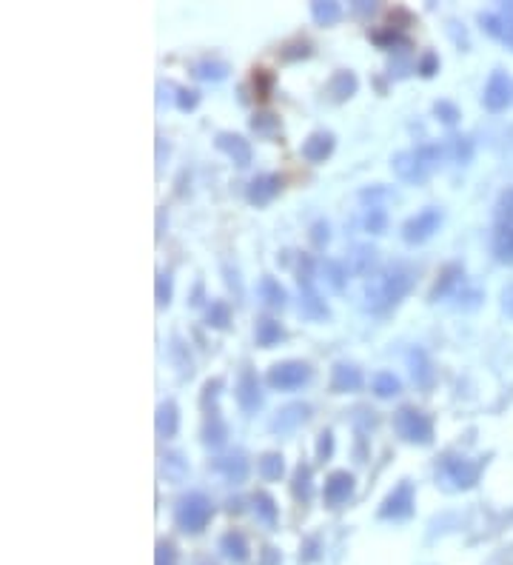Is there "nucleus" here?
<instances>
[{
  "label": "nucleus",
  "mask_w": 513,
  "mask_h": 565,
  "mask_svg": "<svg viewBox=\"0 0 513 565\" xmlns=\"http://www.w3.org/2000/svg\"><path fill=\"white\" fill-rule=\"evenodd\" d=\"M353 494V474L348 472H331L328 480H325V489H323V497H325V505L331 509H340L343 502H348Z\"/></svg>",
  "instance_id": "9b49d317"
},
{
  "label": "nucleus",
  "mask_w": 513,
  "mask_h": 565,
  "mask_svg": "<svg viewBox=\"0 0 513 565\" xmlns=\"http://www.w3.org/2000/svg\"><path fill=\"white\" fill-rule=\"evenodd\" d=\"M363 223H365V231H371V235H382L385 226H388V218H385V211L380 206H371L365 211V220Z\"/></svg>",
  "instance_id": "58836bf2"
},
{
  "label": "nucleus",
  "mask_w": 513,
  "mask_h": 565,
  "mask_svg": "<svg viewBox=\"0 0 513 565\" xmlns=\"http://www.w3.org/2000/svg\"><path fill=\"white\" fill-rule=\"evenodd\" d=\"M311 380V365L303 360H286V363H274L268 368V385L280 388V392H294V388H303Z\"/></svg>",
  "instance_id": "423d86ee"
},
{
  "label": "nucleus",
  "mask_w": 513,
  "mask_h": 565,
  "mask_svg": "<svg viewBox=\"0 0 513 565\" xmlns=\"http://www.w3.org/2000/svg\"><path fill=\"white\" fill-rule=\"evenodd\" d=\"M311 54V44L305 41H294L283 49V61H297V57H308Z\"/></svg>",
  "instance_id": "37998d69"
},
{
  "label": "nucleus",
  "mask_w": 513,
  "mask_h": 565,
  "mask_svg": "<svg viewBox=\"0 0 513 565\" xmlns=\"http://www.w3.org/2000/svg\"><path fill=\"white\" fill-rule=\"evenodd\" d=\"M400 377L397 375H391V372H377L373 375V395L377 397H393V395H400Z\"/></svg>",
  "instance_id": "72a5a7b5"
},
{
  "label": "nucleus",
  "mask_w": 513,
  "mask_h": 565,
  "mask_svg": "<svg viewBox=\"0 0 513 565\" xmlns=\"http://www.w3.org/2000/svg\"><path fill=\"white\" fill-rule=\"evenodd\" d=\"M308 420V405H303V403H294V405H286L283 412L274 417V423H271V428L274 432H291L294 425H300V423H305Z\"/></svg>",
  "instance_id": "412c9836"
},
{
  "label": "nucleus",
  "mask_w": 513,
  "mask_h": 565,
  "mask_svg": "<svg viewBox=\"0 0 513 565\" xmlns=\"http://www.w3.org/2000/svg\"><path fill=\"white\" fill-rule=\"evenodd\" d=\"M371 41L377 44L380 49H388V52H405L411 49V41L400 32V29H393V26H385V29H373L371 32Z\"/></svg>",
  "instance_id": "aec40b11"
},
{
  "label": "nucleus",
  "mask_w": 513,
  "mask_h": 565,
  "mask_svg": "<svg viewBox=\"0 0 513 565\" xmlns=\"http://www.w3.org/2000/svg\"><path fill=\"white\" fill-rule=\"evenodd\" d=\"M479 472H482L479 463L465 460V457H453V454H445L437 463V480L450 485V489H470V485H477Z\"/></svg>",
  "instance_id": "39448f33"
},
{
  "label": "nucleus",
  "mask_w": 513,
  "mask_h": 565,
  "mask_svg": "<svg viewBox=\"0 0 513 565\" xmlns=\"http://www.w3.org/2000/svg\"><path fill=\"white\" fill-rule=\"evenodd\" d=\"M393 432H397L405 443L413 445H428L433 440V423L425 412L413 405H402L397 414H393Z\"/></svg>",
  "instance_id": "20e7f679"
},
{
  "label": "nucleus",
  "mask_w": 513,
  "mask_h": 565,
  "mask_svg": "<svg viewBox=\"0 0 513 565\" xmlns=\"http://www.w3.org/2000/svg\"><path fill=\"white\" fill-rule=\"evenodd\" d=\"M320 268H323V280H325V286H328L331 291H343L345 278H348V268H345L340 260H325Z\"/></svg>",
  "instance_id": "c756f323"
},
{
  "label": "nucleus",
  "mask_w": 513,
  "mask_h": 565,
  "mask_svg": "<svg viewBox=\"0 0 513 565\" xmlns=\"http://www.w3.org/2000/svg\"><path fill=\"white\" fill-rule=\"evenodd\" d=\"M214 143H217V149H220V151H226L237 166H248L251 158H254L248 141L240 138V134H234V132H220Z\"/></svg>",
  "instance_id": "ddd939ff"
},
{
  "label": "nucleus",
  "mask_w": 513,
  "mask_h": 565,
  "mask_svg": "<svg viewBox=\"0 0 513 565\" xmlns=\"http://www.w3.org/2000/svg\"><path fill=\"white\" fill-rule=\"evenodd\" d=\"M311 240L317 243V246L328 243V223H314V229H311Z\"/></svg>",
  "instance_id": "8fccbe9b"
},
{
  "label": "nucleus",
  "mask_w": 513,
  "mask_h": 565,
  "mask_svg": "<svg viewBox=\"0 0 513 565\" xmlns=\"http://www.w3.org/2000/svg\"><path fill=\"white\" fill-rule=\"evenodd\" d=\"M311 17L317 21L320 26H331V24H337L340 17H343V6L340 4H331V0H320V4H311Z\"/></svg>",
  "instance_id": "7c9ffc66"
},
{
  "label": "nucleus",
  "mask_w": 513,
  "mask_h": 565,
  "mask_svg": "<svg viewBox=\"0 0 513 565\" xmlns=\"http://www.w3.org/2000/svg\"><path fill=\"white\" fill-rule=\"evenodd\" d=\"M413 505H417V500H413V482L402 480L397 489L385 497L380 517L382 520H408L413 514Z\"/></svg>",
  "instance_id": "1a4fd4ad"
},
{
  "label": "nucleus",
  "mask_w": 513,
  "mask_h": 565,
  "mask_svg": "<svg viewBox=\"0 0 513 565\" xmlns=\"http://www.w3.org/2000/svg\"><path fill=\"white\" fill-rule=\"evenodd\" d=\"M177 425H180V414H177V405L171 400L160 403V408H157V434H160L163 440H169V437L177 434Z\"/></svg>",
  "instance_id": "393cba45"
},
{
  "label": "nucleus",
  "mask_w": 513,
  "mask_h": 565,
  "mask_svg": "<svg viewBox=\"0 0 513 565\" xmlns=\"http://www.w3.org/2000/svg\"><path fill=\"white\" fill-rule=\"evenodd\" d=\"M479 24H482V29L488 34H493L508 49H513V4L510 6H502V12H488V15H482Z\"/></svg>",
  "instance_id": "9d476101"
},
{
  "label": "nucleus",
  "mask_w": 513,
  "mask_h": 565,
  "mask_svg": "<svg viewBox=\"0 0 513 565\" xmlns=\"http://www.w3.org/2000/svg\"><path fill=\"white\" fill-rule=\"evenodd\" d=\"M260 297H263L266 306H271V308H283L286 300H288L286 288H283L277 280H274V278H263V280H260Z\"/></svg>",
  "instance_id": "c85d7f7f"
},
{
  "label": "nucleus",
  "mask_w": 513,
  "mask_h": 565,
  "mask_svg": "<svg viewBox=\"0 0 513 565\" xmlns=\"http://www.w3.org/2000/svg\"><path fill=\"white\" fill-rule=\"evenodd\" d=\"M283 472H286L283 454H277V452H268V454H263V457H260V474H263V480H280V477H283Z\"/></svg>",
  "instance_id": "e433bc0d"
},
{
  "label": "nucleus",
  "mask_w": 513,
  "mask_h": 565,
  "mask_svg": "<svg viewBox=\"0 0 513 565\" xmlns=\"http://www.w3.org/2000/svg\"><path fill=\"white\" fill-rule=\"evenodd\" d=\"M251 129L256 134H266V138H268V134H274V132L280 129V121L274 118V114L263 112V114H254V118H251Z\"/></svg>",
  "instance_id": "ea45409f"
},
{
  "label": "nucleus",
  "mask_w": 513,
  "mask_h": 565,
  "mask_svg": "<svg viewBox=\"0 0 513 565\" xmlns=\"http://www.w3.org/2000/svg\"><path fill=\"white\" fill-rule=\"evenodd\" d=\"M502 306H505V311L513 317V286L510 288H505V295H502Z\"/></svg>",
  "instance_id": "603ef678"
},
{
  "label": "nucleus",
  "mask_w": 513,
  "mask_h": 565,
  "mask_svg": "<svg viewBox=\"0 0 513 565\" xmlns=\"http://www.w3.org/2000/svg\"><path fill=\"white\" fill-rule=\"evenodd\" d=\"M197 103H200V92H194V89H177V106H180L183 112L197 109Z\"/></svg>",
  "instance_id": "a19ab883"
},
{
  "label": "nucleus",
  "mask_w": 513,
  "mask_h": 565,
  "mask_svg": "<svg viewBox=\"0 0 513 565\" xmlns=\"http://www.w3.org/2000/svg\"><path fill=\"white\" fill-rule=\"evenodd\" d=\"M283 337H286V331H283V326H280L277 320H271V317L256 320V328H254V340H256V346L271 348V346H277Z\"/></svg>",
  "instance_id": "5701e85b"
},
{
  "label": "nucleus",
  "mask_w": 513,
  "mask_h": 565,
  "mask_svg": "<svg viewBox=\"0 0 513 565\" xmlns=\"http://www.w3.org/2000/svg\"><path fill=\"white\" fill-rule=\"evenodd\" d=\"M328 97L331 101H337V103H343V101H348V97L357 92V77H353V72H348V69H340L337 74L331 77L328 81Z\"/></svg>",
  "instance_id": "6ab92c4d"
},
{
  "label": "nucleus",
  "mask_w": 513,
  "mask_h": 565,
  "mask_svg": "<svg viewBox=\"0 0 513 565\" xmlns=\"http://www.w3.org/2000/svg\"><path fill=\"white\" fill-rule=\"evenodd\" d=\"M237 403L246 414H254L256 408L263 405V392H260V383H256V375L251 368H243L240 380H237Z\"/></svg>",
  "instance_id": "f8f14e48"
},
{
  "label": "nucleus",
  "mask_w": 513,
  "mask_h": 565,
  "mask_svg": "<svg viewBox=\"0 0 513 565\" xmlns=\"http://www.w3.org/2000/svg\"><path fill=\"white\" fill-rule=\"evenodd\" d=\"M194 77H200V81H223L228 74V63L223 61H214V57H203V61H197L191 66Z\"/></svg>",
  "instance_id": "bb28decb"
},
{
  "label": "nucleus",
  "mask_w": 513,
  "mask_h": 565,
  "mask_svg": "<svg viewBox=\"0 0 513 565\" xmlns=\"http://www.w3.org/2000/svg\"><path fill=\"white\" fill-rule=\"evenodd\" d=\"M206 320H208L211 328H228L231 326V308H228V303L211 300V306L206 311Z\"/></svg>",
  "instance_id": "c9c22d12"
},
{
  "label": "nucleus",
  "mask_w": 513,
  "mask_h": 565,
  "mask_svg": "<svg viewBox=\"0 0 513 565\" xmlns=\"http://www.w3.org/2000/svg\"><path fill=\"white\" fill-rule=\"evenodd\" d=\"M363 375L357 365L351 363H337L331 368V392L334 395H348V392H360Z\"/></svg>",
  "instance_id": "4468645a"
},
{
  "label": "nucleus",
  "mask_w": 513,
  "mask_h": 565,
  "mask_svg": "<svg viewBox=\"0 0 513 565\" xmlns=\"http://www.w3.org/2000/svg\"><path fill=\"white\" fill-rule=\"evenodd\" d=\"M157 565H177V551L171 542L157 545Z\"/></svg>",
  "instance_id": "de8ad7c7"
},
{
  "label": "nucleus",
  "mask_w": 513,
  "mask_h": 565,
  "mask_svg": "<svg viewBox=\"0 0 513 565\" xmlns=\"http://www.w3.org/2000/svg\"><path fill=\"white\" fill-rule=\"evenodd\" d=\"M171 303V278L169 275H157V306H169Z\"/></svg>",
  "instance_id": "79ce46f5"
},
{
  "label": "nucleus",
  "mask_w": 513,
  "mask_h": 565,
  "mask_svg": "<svg viewBox=\"0 0 513 565\" xmlns=\"http://www.w3.org/2000/svg\"><path fill=\"white\" fill-rule=\"evenodd\" d=\"M280 189H283L280 174H260V178H254L248 183V200L256 203V206H266V203H271L274 198H277Z\"/></svg>",
  "instance_id": "2eb2a0df"
},
{
  "label": "nucleus",
  "mask_w": 513,
  "mask_h": 565,
  "mask_svg": "<svg viewBox=\"0 0 513 565\" xmlns=\"http://www.w3.org/2000/svg\"><path fill=\"white\" fill-rule=\"evenodd\" d=\"M373 258H377V251H373V248H368V246H353L351 271H357V275H368L371 266H373Z\"/></svg>",
  "instance_id": "4c0bfd02"
},
{
  "label": "nucleus",
  "mask_w": 513,
  "mask_h": 565,
  "mask_svg": "<svg viewBox=\"0 0 513 565\" xmlns=\"http://www.w3.org/2000/svg\"><path fill=\"white\" fill-rule=\"evenodd\" d=\"M417 69H420V74H422V77H431V74H437V72H440V57H437V54H433V52H425V54H422V61H420V66H417Z\"/></svg>",
  "instance_id": "a18cd8bd"
},
{
  "label": "nucleus",
  "mask_w": 513,
  "mask_h": 565,
  "mask_svg": "<svg viewBox=\"0 0 513 565\" xmlns=\"http://www.w3.org/2000/svg\"><path fill=\"white\" fill-rule=\"evenodd\" d=\"M331 452H334V434L331 432H323L320 434V443H317V457L325 463L331 457Z\"/></svg>",
  "instance_id": "09e8293b"
},
{
  "label": "nucleus",
  "mask_w": 513,
  "mask_h": 565,
  "mask_svg": "<svg viewBox=\"0 0 513 565\" xmlns=\"http://www.w3.org/2000/svg\"><path fill=\"white\" fill-rule=\"evenodd\" d=\"M445 154L450 161H457V163H468L470 161V154H473V146L468 138H460V134H453V138H448L445 143Z\"/></svg>",
  "instance_id": "f704fd0d"
},
{
  "label": "nucleus",
  "mask_w": 513,
  "mask_h": 565,
  "mask_svg": "<svg viewBox=\"0 0 513 565\" xmlns=\"http://www.w3.org/2000/svg\"><path fill=\"white\" fill-rule=\"evenodd\" d=\"M220 551L231 562H246L248 560V542L240 531H228L220 537Z\"/></svg>",
  "instance_id": "4be33fe9"
},
{
  "label": "nucleus",
  "mask_w": 513,
  "mask_h": 565,
  "mask_svg": "<svg viewBox=\"0 0 513 565\" xmlns=\"http://www.w3.org/2000/svg\"><path fill=\"white\" fill-rule=\"evenodd\" d=\"M482 103L490 109V112H502L513 103V77L502 69H497L485 83V94H482Z\"/></svg>",
  "instance_id": "6e6552de"
},
{
  "label": "nucleus",
  "mask_w": 513,
  "mask_h": 565,
  "mask_svg": "<svg viewBox=\"0 0 513 565\" xmlns=\"http://www.w3.org/2000/svg\"><path fill=\"white\" fill-rule=\"evenodd\" d=\"M433 112L440 114V121H442V123H457V118H460L457 106H453V103H448V101H440L437 106H433Z\"/></svg>",
  "instance_id": "49530a36"
},
{
  "label": "nucleus",
  "mask_w": 513,
  "mask_h": 565,
  "mask_svg": "<svg viewBox=\"0 0 513 565\" xmlns=\"http://www.w3.org/2000/svg\"><path fill=\"white\" fill-rule=\"evenodd\" d=\"M211 517H214V505L200 492L186 494L180 502H177V511H174L177 529L186 531V534H200L206 525L211 522Z\"/></svg>",
  "instance_id": "7ed1b4c3"
},
{
  "label": "nucleus",
  "mask_w": 513,
  "mask_h": 565,
  "mask_svg": "<svg viewBox=\"0 0 513 565\" xmlns=\"http://www.w3.org/2000/svg\"><path fill=\"white\" fill-rule=\"evenodd\" d=\"M334 151V134L331 132H314L303 143V158L308 163H323Z\"/></svg>",
  "instance_id": "dca6fc26"
},
{
  "label": "nucleus",
  "mask_w": 513,
  "mask_h": 565,
  "mask_svg": "<svg viewBox=\"0 0 513 565\" xmlns=\"http://www.w3.org/2000/svg\"><path fill=\"white\" fill-rule=\"evenodd\" d=\"M413 286V275L411 268L402 266V263H391L385 266L382 271H377L368 283H365V308L368 311H377V315H382V311L393 308L397 306L408 291Z\"/></svg>",
  "instance_id": "f257e3e1"
},
{
  "label": "nucleus",
  "mask_w": 513,
  "mask_h": 565,
  "mask_svg": "<svg viewBox=\"0 0 513 565\" xmlns=\"http://www.w3.org/2000/svg\"><path fill=\"white\" fill-rule=\"evenodd\" d=\"M493 255L502 263H513V218H505L493 235Z\"/></svg>",
  "instance_id": "a211bd4d"
},
{
  "label": "nucleus",
  "mask_w": 513,
  "mask_h": 565,
  "mask_svg": "<svg viewBox=\"0 0 513 565\" xmlns=\"http://www.w3.org/2000/svg\"><path fill=\"white\" fill-rule=\"evenodd\" d=\"M226 437H228V425L220 417H217V414H211L208 423H206V428H203V443L211 445V448H217V445L226 443Z\"/></svg>",
  "instance_id": "2f4dec72"
},
{
  "label": "nucleus",
  "mask_w": 513,
  "mask_h": 565,
  "mask_svg": "<svg viewBox=\"0 0 513 565\" xmlns=\"http://www.w3.org/2000/svg\"><path fill=\"white\" fill-rule=\"evenodd\" d=\"M460 283H462V266H448V268L442 271L440 283L433 286V291H431V300H440V297L450 295L453 286H460Z\"/></svg>",
  "instance_id": "cd10ccee"
},
{
  "label": "nucleus",
  "mask_w": 513,
  "mask_h": 565,
  "mask_svg": "<svg viewBox=\"0 0 513 565\" xmlns=\"http://www.w3.org/2000/svg\"><path fill=\"white\" fill-rule=\"evenodd\" d=\"M502 209H505L508 218H513V189L502 194Z\"/></svg>",
  "instance_id": "3c124183"
},
{
  "label": "nucleus",
  "mask_w": 513,
  "mask_h": 565,
  "mask_svg": "<svg viewBox=\"0 0 513 565\" xmlns=\"http://www.w3.org/2000/svg\"><path fill=\"white\" fill-rule=\"evenodd\" d=\"M442 154H445V149H440L437 143H422L417 149H405L400 154H393L391 169L397 171L400 180L420 186L431 178L433 171H437Z\"/></svg>",
  "instance_id": "f03ea898"
},
{
  "label": "nucleus",
  "mask_w": 513,
  "mask_h": 565,
  "mask_svg": "<svg viewBox=\"0 0 513 565\" xmlns=\"http://www.w3.org/2000/svg\"><path fill=\"white\" fill-rule=\"evenodd\" d=\"M291 492L297 500L308 502L311 500V465L300 463L297 472H294V482H291Z\"/></svg>",
  "instance_id": "473e14b6"
},
{
  "label": "nucleus",
  "mask_w": 513,
  "mask_h": 565,
  "mask_svg": "<svg viewBox=\"0 0 513 565\" xmlns=\"http://www.w3.org/2000/svg\"><path fill=\"white\" fill-rule=\"evenodd\" d=\"M357 9H360V12H373V9H377V6H373V4H360Z\"/></svg>",
  "instance_id": "864d4df0"
},
{
  "label": "nucleus",
  "mask_w": 513,
  "mask_h": 565,
  "mask_svg": "<svg viewBox=\"0 0 513 565\" xmlns=\"http://www.w3.org/2000/svg\"><path fill=\"white\" fill-rule=\"evenodd\" d=\"M211 469L217 474H223L228 482H243L248 477V463L243 454H234V457H220V460H214L211 463Z\"/></svg>",
  "instance_id": "f3484780"
},
{
  "label": "nucleus",
  "mask_w": 513,
  "mask_h": 565,
  "mask_svg": "<svg viewBox=\"0 0 513 565\" xmlns=\"http://www.w3.org/2000/svg\"><path fill=\"white\" fill-rule=\"evenodd\" d=\"M254 92H256V97H268V92H271V74L266 72V69H256V74H254Z\"/></svg>",
  "instance_id": "c03bdc74"
},
{
  "label": "nucleus",
  "mask_w": 513,
  "mask_h": 565,
  "mask_svg": "<svg viewBox=\"0 0 513 565\" xmlns=\"http://www.w3.org/2000/svg\"><path fill=\"white\" fill-rule=\"evenodd\" d=\"M251 502H254V514H256V520H263L266 525H277L280 509H277V502H274L271 494L256 492V494L251 497Z\"/></svg>",
  "instance_id": "a878e982"
},
{
  "label": "nucleus",
  "mask_w": 513,
  "mask_h": 565,
  "mask_svg": "<svg viewBox=\"0 0 513 565\" xmlns=\"http://www.w3.org/2000/svg\"><path fill=\"white\" fill-rule=\"evenodd\" d=\"M408 360H411V375H413V383H417L420 388H431V383H433V365H431L428 355L422 352V348H413Z\"/></svg>",
  "instance_id": "b1692460"
},
{
  "label": "nucleus",
  "mask_w": 513,
  "mask_h": 565,
  "mask_svg": "<svg viewBox=\"0 0 513 565\" xmlns=\"http://www.w3.org/2000/svg\"><path fill=\"white\" fill-rule=\"evenodd\" d=\"M440 223H442L440 209H422L420 214H413L411 220L402 223V238H405V243H411V246L425 243V240L433 235V231L440 229Z\"/></svg>",
  "instance_id": "0eeeda50"
}]
</instances>
